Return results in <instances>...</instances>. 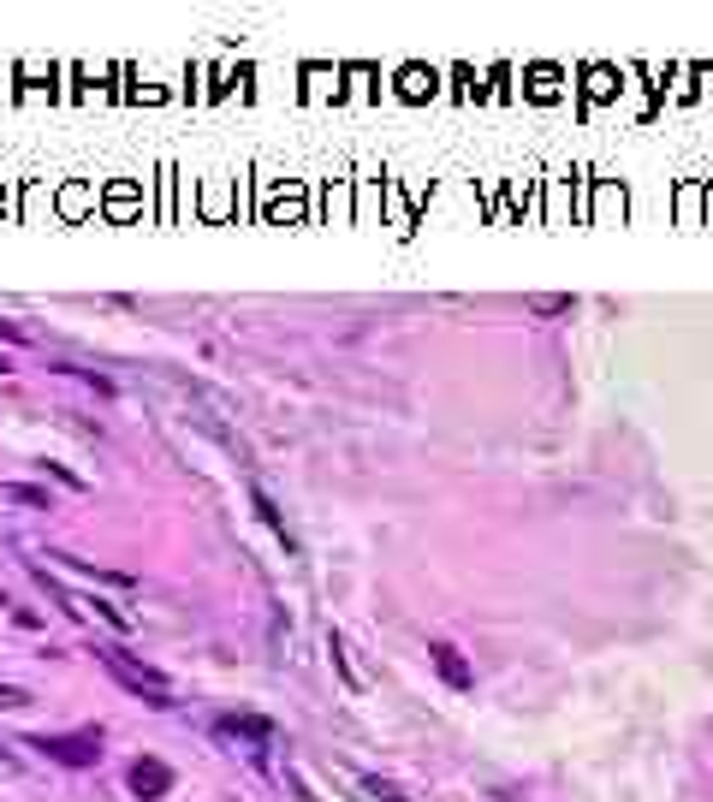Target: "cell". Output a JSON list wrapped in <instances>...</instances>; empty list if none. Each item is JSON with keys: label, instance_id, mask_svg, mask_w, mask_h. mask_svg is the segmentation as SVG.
Wrapping results in <instances>:
<instances>
[{"label": "cell", "instance_id": "6da1fadb", "mask_svg": "<svg viewBox=\"0 0 713 802\" xmlns=\"http://www.w3.org/2000/svg\"><path fill=\"white\" fill-rule=\"evenodd\" d=\"M96 660L113 672V684L119 690H131L137 702H149V707H172V677L161 672V666H149V660H137V654H126V648H113V642H96Z\"/></svg>", "mask_w": 713, "mask_h": 802}, {"label": "cell", "instance_id": "7a4b0ae2", "mask_svg": "<svg viewBox=\"0 0 713 802\" xmlns=\"http://www.w3.org/2000/svg\"><path fill=\"white\" fill-rule=\"evenodd\" d=\"M24 749H37L42 761L66 766V773H83L101 761V731H42V737H24Z\"/></svg>", "mask_w": 713, "mask_h": 802}, {"label": "cell", "instance_id": "3957f363", "mask_svg": "<svg viewBox=\"0 0 713 802\" xmlns=\"http://www.w3.org/2000/svg\"><path fill=\"white\" fill-rule=\"evenodd\" d=\"M215 737L245 743V755L263 761V749L274 743V720H268V713H215Z\"/></svg>", "mask_w": 713, "mask_h": 802}, {"label": "cell", "instance_id": "277c9868", "mask_svg": "<svg viewBox=\"0 0 713 802\" xmlns=\"http://www.w3.org/2000/svg\"><path fill=\"white\" fill-rule=\"evenodd\" d=\"M126 791H131V796H143V802L172 796V766H167L161 755H137V761L126 766Z\"/></svg>", "mask_w": 713, "mask_h": 802}, {"label": "cell", "instance_id": "5b68a950", "mask_svg": "<svg viewBox=\"0 0 713 802\" xmlns=\"http://www.w3.org/2000/svg\"><path fill=\"white\" fill-rule=\"evenodd\" d=\"M428 654H434V672H440L452 690H469V684H476V672H469V660H464L458 648H452V642H428Z\"/></svg>", "mask_w": 713, "mask_h": 802}, {"label": "cell", "instance_id": "8992f818", "mask_svg": "<svg viewBox=\"0 0 713 802\" xmlns=\"http://www.w3.org/2000/svg\"><path fill=\"white\" fill-rule=\"evenodd\" d=\"M250 512L263 517L274 535H280V542H286V553H298V535L286 529V512H280V505H274V499H268V494H263V487H256V482H250Z\"/></svg>", "mask_w": 713, "mask_h": 802}, {"label": "cell", "instance_id": "52a82bcc", "mask_svg": "<svg viewBox=\"0 0 713 802\" xmlns=\"http://www.w3.org/2000/svg\"><path fill=\"white\" fill-rule=\"evenodd\" d=\"M327 654H334V666H339V677H345V690H369V677H363V672L351 666V648H345V636H339V631H327Z\"/></svg>", "mask_w": 713, "mask_h": 802}, {"label": "cell", "instance_id": "ba28073f", "mask_svg": "<svg viewBox=\"0 0 713 802\" xmlns=\"http://www.w3.org/2000/svg\"><path fill=\"white\" fill-rule=\"evenodd\" d=\"M0 499H12V505H30V512H55V499H48V487H30V482H7V487H0Z\"/></svg>", "mask_w": 713, "mask_h": 802}, {"label": "cell", "instance_id": "9c48e42d", "mask_svg": "<svg viewBox=\"0 0 713 802\" xmlns=\"http://www.w3.org/2000/svg\"><path fill=\"white\" fill-rule=\"evenodd\" d=\"M48 560H60L66 571H90V560H72V553H48ZM96 577H101V583H113V588H131L126 571H96Z\"/></svg>", "mask_w": 713, "mask_h": 802}, {"label": "cell", "instance_id": "30bf717a", "mask_svg": "<svg viewBox=\"0 0 713 802\" xmlns=\"http://www.w3.org/2000/svg\"><path fill=\"white\" fill-rule=\"evenodd\" d=\"M60 375H72V380H83V387H96L101 398H113V380H108V375H96V369H78V363H60Z\"/></svg>", "mask_w": 713, "mask_h": 802}, {"label": "cell", "instance_id": "8fae6325", "mask_svg": "<svg viewBox=\"0 0 713 802\" xmlns=\"http://www.w3.org/2000/svg\"><path fill=\"white\" fill-rule=\"evenodd\" d=\"M30 702H37V695H30L24 684H0V707H7V713H24Z\"/></svg>", "mask_w": 713, "mask_h": 802}, {"label": "cell", "instance_id": "7c38bea8", "mask_svg": "<svg viewBox=\"0 0 713 802\" xmlns=\"http://www.w3.org/2000/svg\"><path fill=\"white\" fill-rule=\"evenodd\" d=\"M363 791H369V796H380V802H410V796H405V791H398V784H393V779H375V773H369V779H363Z\"/></svg>", "mask_w": 713, "mask_h": 802}, {"label": "cell", "instance_id": "4fadbf2b", "mask_svg": "<svg viewBox=\"0 0 713 802\" xmlns=\"http://www.w3.org/2000/svg\"><path fill=\"white\" fill-rule=\"evenodd\" d=\"M535 316H559V309H571V298H529Z\"/></svg>", "mask_w": 713, "mask_h": 802}, {"label": "cell", "instance_id": "5bb4252c", "mask_svg": "<svg viewBox=\"0 0 713 802\" xmlns=\"http://www.w3.org/2000/svg\"><path fill=\"white\" fill-rule=\"evenodd\" d=\"M12 624H24V631H42V613H30V606H7Z\"/></svg>", "mask_w": 713, "mask_h": 802}, {"label": "cell", "instance_id": "9a60e30c", "mask_svg": "<svg viewBox=\"0 0 713 802\" xmlns=\"http://www.w3.org/2000/svg\"><path fill=\"white\" fill-rule=\"evenodd\" d=\"M0 339H12V345H24L30 334H24V327H19V321H0Z\"/></svg>", "mask_w": 713, "mask_h": 802}, {"label": "cell", "instance_id": "2e32d148", "mask_svg": "<svg viewBox=\"0 0 713 802\" xmlns=\"http://www.w3.org/2000/svg\"><path fill=\"white\" fill-rule=\"evenodd\" d=\"M7 606H12V595H7V588H0V613H7Z\"/></svg>", "mask_w": 713, "mask_h": 802}, {"label": "cell", "instance_id": "e0dca14e", "mask_svg": "<svg viewBox=\"0 0 713 802\" xmlns=\"http://www.w3.org/2000/svg\"><path fill=\"white\" fill-rule=\"evenodd\" d=\"M7 369H12V363H7V352H0V375H7Z\"/></svg>", "mask_w": 713, "mask_h": 802}]
</instances>
